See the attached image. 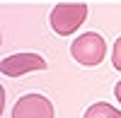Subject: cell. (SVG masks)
<instances>
[{"instance_id": "cell-6", "label": "cell", "mask_w": 121, "mask_h": 118, "mask_svg": "<svg viewBox=\"0 0 121 118\" xmlns=\"http://www.w3.org/2000/svg\"><path fill=\"white\" fill-rule=\"evenodd\" d=\"M112 65L121 72V36L114 41V48H112Z\"/></svg>"}, {"instance_id": "cell-1", "label": "cell", "mask_w": 121, "mask_h": 118, "mask_svg": "<svg viewBox=\"0 0 121 118\" xmlns=\"http://www.w3.org/2000/svg\"><path fill=\"white\" fill-rule=\"evenodd\" d=\"M87 19V5L85 3H60L51 10V29L58 36H70L78 31Z\"/></svg>"}, {"instance_id": "cell-4", "label": "cell", "mask_w": 121, "mask_h": 118, "mask_svg": "<svg viewBox=\"0 0 121 118\" xmlns=\"http://www.w3.org/2000/svg\"><path fill=\"white\" fill-rule=\"evenodd\" d=\"M0 70H3L5 77H19V75H27V72L46 70V60L36 53H15V55L3 58Z\"/></svg>"}, {"instance_id": "cell-5", "label": "cell", "mask_w": 121, "mask_h": 118, "mask_svg": "<svg viewBox=\"0 0 121 118\" xmlns=\"http://www.w3.org/2000/svg\"><path fill=\"white\" fill-rule=\"evenodd\" d=\"M82 118H121V111L114 109L112 104L99 101V104H92V106H90Z\"/></svg>"}, {"instance_id": "cell-3", "label": "cell", "mask_w": 121, "mask_h": 118, "mask_svg": "<svg viewBox=\"0 0 121 118\" xmlns=\"http://www.w3.org/2000/svg\"><path fill=\"white\" fill-rule=\"evenodd\" d=\"M12 118H53V104L41 94H24L12 106Z\"/></svg>"}, {"instance_id": "cell-2", "label": "cell", "mask_w": 121, "mask_h": 118, "mask_svg": "<svg viewBox=\"0 0 121 118\" xmlns=\"http://www.w3.org/2000/svg\"><path fill=\"white\" fill-rule=\"evenodd\" d=\"M70 53L80 65H87V67H95L104 60L107 55V43L104 39L99 36L97 31H87V34H80L73 46H70Z\"/></svg>"}, {"instance_id": "cell-7", "label": "cell", "mask_w": 121, "mask_h": 118, "mask_svg": "<svg viewBox=\"0 0 121 118\" xmlns=\"http://www.w3.org/2000/svg\"><path fill=\"white\" fill-rule=\"evenodd\" d=\"M114 96L121 101V80H119V82H116V87H114Z\"/></svg>"}]
</instances>
